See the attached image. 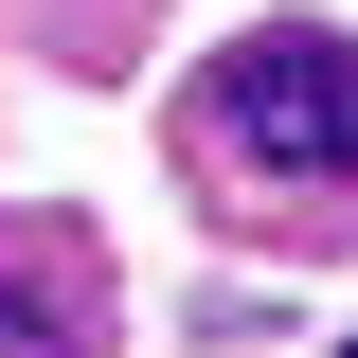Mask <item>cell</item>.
<instances>
[{"label":"cell","instance_id":"1","mask_svg":"<svg viewBox=\"0 0 358 358\" xmlns=\"http://www.w3.org/2000/svg\"><path fill=\"white\" fill-rule=\"evenodd\" d=\"M197 126L251 179H358V36H233Z\"/></svg>","mask_w":358,"mask_h":358},{"label":"cell","instance_id":"2","mask_svg":"<svg viewBox=\"0 0 358 358\" xmlns=\"http://www.w3.org/2000/svg\"><path fill=\"white\" fill-rule=\"evenodd\" d=\"M0 358H90L72 287H36V268H0Z\"/></svg>","mask_w":358,"mask_h":358}]
</instances>
